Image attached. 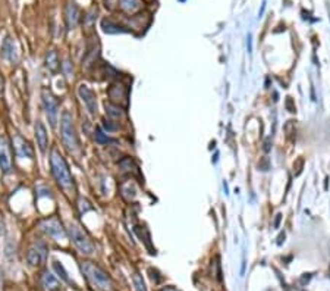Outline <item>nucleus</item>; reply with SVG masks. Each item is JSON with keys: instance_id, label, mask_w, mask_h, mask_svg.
Returning <instances> with one entry per match:
<instances>
[{"instance_id": "1", "label": "nucleus", "mask_w": 330, "mask_h": 291, "mask_svg": "<svg viewBox=\"0 0 330 291\" xmlns=\"http://www.w3.org/2000/svg\"><path fill=\"white\" fill-rule=\"evenodd\" d=\"M50 168L54 179L58 181L59 187L63 188L65 191H72L74 190V178L69 171V166L65 161V158L61 155L58 149H53L50 153Z\"/></svg>"}, {"instance_id": "2", "label": "nucleus", "mask_w": 330, "mask_h": 291, "mask_svg": "<svg viewBox=\"0 0 330 291\" xmlns=\"http://www.w3.org/2000/svg\"><path fill=\"white\" fill-rule=\"evenodd\" d=\"M81 272L85 276V279L98 291H112L113 285H112V281H110V276L101 268H98L95 263L82 262Z\"/></svg>"}, {"instance_id": "3", "label": "nucleus", "mask_w": 330, "mask_h": 291, "mask_svg": "<svg viewBox=\"0 0 330 291\" xmlns=\"http://www.w3.org/2000/svg\"><path fill=\"white\" fill-rule=\"evenodd\" d=\"M61 137L62 143L69 152H75L79 149V140L74 127V119L68 111H65L61 116Z\"/></svg>"}, {"instance_id": "4", "label": "nucleus", "mask_w": 330, "mask_h": 291, "mask_svg": "<svg viewBox=\"0 0 330 291\" xmlns=\"http://www.w3.org/2000/svg\"><path fill=\"white\" fill-rule=\"evenodd\" d=\"M68 235L71 237V241L74 242V246L82 253V255H93L95 252V246L88 237V234L77 224V222H69L68 225Z\"/></svg>"}, {"instance_id": "5", "label": "nucleus", "mask_w": 330, "mask_h": 291, "mask_svg": "<svg viewBox=\"0 0 330 291\" xmlns=\"http://www.w3.org/2000/svg\"><path fill=\"white\" fill-rule=\"evenodd\" d=\"M41 99H43L44 111H46V115L48 118L50 125L51 127H56L58 113H59V99L48 88H43V91H41Z\"/></svg>"}, {"instance_id": "6", "label": "nucleus", "mask_w": 330, "mask_h": 291, "mask_svg": "<svg viewBox=\"0 0 330 291\" xmlns=\"http://www.w3.org/2000/svg\"><path fill=\"white\" fill-rule=\"evenodd\" d=\"M40 228L51 238L62 240L66 237V229L62 226V222L58 216H50L40 224Z\"/></svg>"}, {"instance_id": "7", "label": "nucleus", "mask_w": 330, "mask_h": 291, "mask_svg": "<svg viewBox=\"0 0 330 291\" xmlns=\"http://www.w3.org/2000/svg\"><path fill=\"white\" fill-rule=\"evenodd\" d=\"M0 169L3 171V174H11L14 169L12 149L6 135H0Z\"/></svg>"}, {"instance_id": "8", "label": "nucleus", "mask_w": 330, "mask_h": 291, "mask_svg": "<svg viewBox=\"0 0 330 291\" xmlns=\"http://www.w3.org/2000/svg\"><path fill=\"white\" fill-rule=\"evenodd\" d=\"M47 258V246L43 241H37L30 247L27 253V262L30 266H38L41 265Z\"/></svg>"}, {"instance_id": "9", "label": "nucleus", "mask_w": 330, "mask_h": 291, "mask_svg": "<svg viewBox=\"0 0 330 291\" xmlns=\"http://www.w3.org/2000/svg\"><path fill=\"white\" fill-rule=\"evenodd\" d=\"M78 94H79V97H81V100L85 103L88 112H90L91 115H95V113H97V99H95L94 91H93L88 85L81 84V85L78 87Z\"/></svg>"}, {"instance_id": "10", "label": "nucleus", "mask_w": 330, "mask_h": 291, "mask_svg": "<svg viewBox=\"0 0 330 291\" xmlns=\"http://www.w3.org/2000/svg\"><path fill=\"white\" fill-rule=\"evenodd\" d=\"M14 147H15L16 153L21 158H28V159H32L34 158L32 146L25 138H22L21 135H15V138H14Z\"/></svg>"}, {"instance_id": "11", "label": "nucleus", "mask_w": 330, "mask_h": 291, "mask_svg": "<svg viewBox=\"0 0 330 291\" xmlns=\"http://www.w3.org/2000/svg\"><path fill=\"white\" fill-rule=\"evenodd\" d=\"M0 55H2L3 59L9 61V62H16L18 59V53H16V47H15V41L12 38H6L2 44V48H0Z\"/></svg>"}, {"instance_id": "12", "label": "nucleus", "mask_w": 330, "mask_h": 291, "mask_svg": "<svg viewBox=\"0 0 330 291\" xmlns=\"http://www.w3.org/2000/svg\"><path fill=\"white\" fill-rule=\"evenodd\" d=\"M35 138H37V144H38V149L46 153L47 152V146H48V135H47V129L43 125L41 121L35 122Z\"/></svg>"}, {"instance_id": "13", "label": "nucleus", "mask_w": 330, "mask_h": 291, "mask_svg": "<svg viewBox=\"0 0 330 291\" xmlns=\"http://www.w3.org/2000/svg\"><path fill=\"white\" fill-rule=\"evenodd\" d=\"M110 91H116V94H109L113 103H126L128 102V90L124 84H115L110 87Z\"/></svg>"}, {"instance_id": "14", "label": "nucleus", "mask_w": 330, "mask_h": 291, "mask_svg": "<svg viewBox=\"0 0 330 291\" xmlns=\"http://www.w3.org/2000/svg\"><path fill=\"white\" fill-rule=\"evenodd\" d=\"M79 22V9L75 3H68L66 6V25L68 28H75Z\"/></svg>"}, {"instance_id": "15", "label": "nucleus", "mask_w": 330, "mask_h": 291, "mask_svg": "<svg viewBox=\"0 0 330 291\" xmlns=\"http://www.w3.org/2000/svg\"><path fill=\"white\" fill-rule=\"evenodd\" d=\"M101 28L104 32L107 34H122V32H128V30H125L122 25L110 21V19H103L101 21Z\"/></svg>"}, {"instance_id": "16", "label": "nucleus", "mask_w": 330, "mask_h": 291, "mask_svg": "<svg viewBox=\"0 0 330 291\" xmlns=\"http://www.w3.org/2000/svg\"><path fill=\"white\" fill-rule=\"evenodd\" d=\"M41 282H43V285L46 287V290H48V291H58L59 287H61L58 278L54 276V275H51L50 272H44V274H43Z\"/></svg>"}, {"instance_id": "17", "label": "nucleus", "mask_w": 330, "mask_h": 291, "mask_svg": "<svg viewBox=\"0 0 330 291\" xmlns=\"http://www.w3.org/2000/svg\"><path fill=\"white\" fill-rule=\"evenodd\" d=\"M104 108H106V113L110 116V118H115V119H119V118H122L124 115H125V112H124V109L119 106V105H116V103H113V102H106V105H104Z\"/></svg>"}, {"instance_id": "18", "label": "nucleus", "mask_w": 330, "mask_h": 291, "mask_svg": "<svg viewBox=\"0 0 330 291\" xmlns=\"http://www.w3.org/2000/svg\"><path fill=\"white\" fill-rule=\"evenodd\" d=\"M46 66L48 68V71L56 72L59 69V56L54 50H50L46 56Z\"/></svg>"}, {"instance_id": "19", "label": "nucleus", "mask_w": 330, "mask_h": 291, "mask_svg": "<svg viewBox=\"0 0 330 291\" xmlns=\"http://www.w3.org/2000/svg\"><path fill=\"white\" fill-rule=\"evenodd\" d=\"M119 6L122 11L132 14L140 9V0H119Z\"/></svg>"}, {"instance_id": "20", "label": "nucleus", "mask_w": 330, "mask_h": 291, "mask_svg": "<svg viewBox=\"0 0 330 291\" xmlns=\"http://www.w3.org/2000/svg\"><path fill=\"white\" fill-rule=\"evenodd\" d=\"M53 269L58 272V275H59L65 282H71V279H69V276H68V272L65 271V268H63L62 263H59L58 260H54V262H53Z\"/></svg>"}, {"instance_id": "21", "label": "nucleus", "mask_w": 330, "mask_h": 291, "mask_svg": "<svg viewBox=\"0 0 330 291\" xmlns=\"http://www.w3.org/2000/svg\"><path fill=\"white\" fill-rule=\"evenodd\" d=\"M132 281H134V287H135V291H147V287L144 284V279L140 274H134L132 275Z\"/></svg>"}, {"instance_id": "22", "label": "nucleus", "mask_w": 330, "mask_h": 291, "mask_svg": "<svg viewBox=\"0 0 330 291\" xmlns=\"http://www.w3.org/2000/svg\"><path fill=\"white\" fill-rule=\"evenodd\" d=\"M94 138H95V141L100 143V144H107V143H110V138L103 132V129H101L100 127L95 128V131H94Z\"/></svg>"}, {"instance_id": "23", "label": "nucleus", "mask_w": 330, "mask_h": 291, "mask_svg": "<svg viewBox=\"0 0 330 291\" xmlns=\"http://www.w3.org/2000/svg\"><path fill=\"white\" fill-rule=\"evenodd\" d=\"M302 168H304V158H299V159H297L295 163H294V174H295V177L301 175Z\"/></svg>"}, {"instance_id": "24", "label": "nucleus", "mask_w": 330, "mask_h": 291, "mask_svg": "<svg viewBox=\"0 0 330 291\" xmlns=\"http://www.w3.org/2000/svg\"><path fill=\"white\" fill-rule=\"evenodd\" d=\"M285 132L288 135V138H292V135L295 134V124L294 121H288L286 125H285Z\"/></svg>"}, {"instance_id": "25", "label": "nucleus", "mask_w": 330, "mask_h": 291, "mask_svg": "<svg viewBox=\"0 0 330 291\" xmlns=\"http://www.w3.org/2000/svg\"><path fill=\"white\" fill-rule=\"evenodd\" d=\"M258 168H260L261 171H268V169H270V159H268L267 156L261 158L260 162H258Z\"/></svg>"}, {"instance_id": "26", "label": "nucleus", "mask_w": 330, "mask_h": 291, "mask_svg": "<svg viewBox=\"0 0 330 291\" xmlns=\"http://www.w3.org/2000/svg\"><path fill=\"white\" fill-rule=\"evenodd\" d=\"M285 106H286V109H288L291 113H295V112H297V108H295V103H294V99H292V97H286Z\"/></svg>"}, {"instance_id": "27", "label": "nucleus", "mask_w": 330, "mask_h": 291, "mask_svg": "<svg viewBox=\"0 0 330 291\" xmlns=\"http://www.w3.org/2000/svg\"><path fill=\"white\" fill-rule=\"evenodd\" d=\"M264 152L267 153V152H270V149H271V138L268 137V138H266V141H264Z\"/></svg>"}, {"instance_id": "28", "label": "nucleus", "mask_w": 330, "mask_h": 291, "mask_svg": "<svg viewBox=\"0 0 330 291\" xmlns=\"http://www.w3.org/2000/svg\"><path fill=\"white\" fill-rule=\"evenodd\" d=\"M104 128L107 129V131H115V129H118V127L116 125H112V122H107V121H104Z\"/></svg>"}, {"instance_id": "29", "label": "nucleus", "mask_w": 330, "mask_h": 291, "mask_svg": "<svg viewBox=\"0 0 330 291\" xmlns=\"http://www.w3.org/2000/svg\"><path fill=\"white\" fill-rule=\"evenodd\" d=\"M281 221H282V215H281V213H278V215H276V219H274V224H273V226H274V228H279V225H281Z\"/></svg>"}, {"instance_id": "30", "label": "nucleus", "mask_w": 330, "mask_h": 291, "mask_svg": "<svg viewBox=\"0 0 330 291\" xmlns=\"http://www.w3.org/2000/svg\"><path fill=\"white\" fill-rule=\"evenodd\" d=\"M3 85H5V80H3L2 74H0V94L3 93Z\"/></svg>"}, {"instance_id": "31", "label": "nucleus", "mask_w": 330, "mask_h": 291, "mask_svg": "<svg viewBox=\"0 0 330 291\" xmlns=\"http://www.w3.org/2000/svg\"><path fill=\"white\" fill-rule=\"evenodd\" d=\"M283 241H285V232H282V234H281V235L278 237V244L281 246Z\"/></svg>"}, {"instance_id": "32", "label": "nucleus", "mask_w": 330, "mask_h": 291, "mask_svg": "<svg viewBox=\"0 0 330 291\" xmlns=\"http://www.w3.org/2000/svg\"><path fill=\"white\" fill-rule=\"evenodd\" d=\"M160 291H178L175 287H172V285H169V287H164V288H161Z\"/></svg>"}, {"instance_id": "33", "label": "nucleus", "mask_w": 330, "mask_h": 291, "mask_svg": "<svg viewBox=\"0 0 330 291\" xmlns=\"http://www.w3.org/2000/svg\"><path fill=\"white\" fill-rule=\"evenodd\" d=\"M252 50V46H251V34H248V52L251 53Z\"/></svg>"}, {"instance_id": "34", "label": "nucleus", "mask_w": 330, "mask_h": 291, "mask_svg": "<svg viewBox=\"0 0 330 291\" xmlns=\"http://www.w3.org/2000/svg\"><path fill=\"white\" fill-rule=\"evenodd\" d=\"M329 188V178H326V182H324V190Z\"/></svg>"}]
</instances>
